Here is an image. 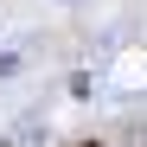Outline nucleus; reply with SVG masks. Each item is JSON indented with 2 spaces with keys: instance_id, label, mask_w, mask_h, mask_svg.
I'll return each instance as SVG.
<instances>
[{
  "instance_id": "obj_1",
  "label": "nucleus",
  "mask_w": 147,
  "mask_h": 147,
  "mask_svg": "<svg viewBox=\"0 0 147 147\" xmlns=\"http://www.w3.org/2000/svg\"><path fill=\"white\" fill-rule=\"evenodd\" d=\"M70 147H102V141H70Z\"/></svg>"
}]
</instances>
